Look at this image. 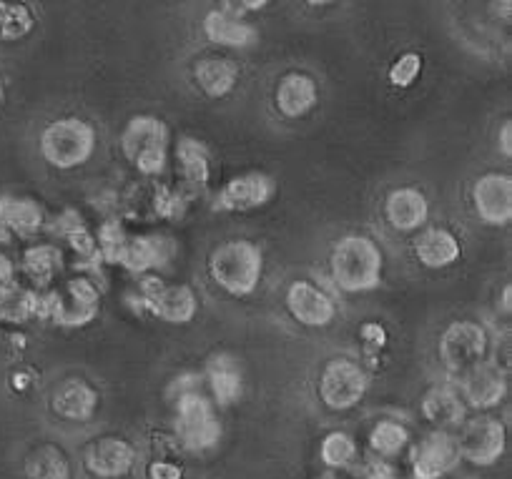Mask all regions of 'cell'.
<instances>
[{
    "label": "cell",
    "instance_id": "cell-11",
    "mask_svg": "<svg viewBox=\"0 0 512 479\" xmlns=\"http://www.w3.org/2000/svg\"><path fill=\"white\" fill-rule=\"evenodd\" d=\"M460 397L465 407L485 412V409L497 407L507 394V379L497 364L492 362H477L470 369L460 374Z\"/></svg>",
    "mask_w": 512,
    "mask_h": 479
},
{
    "label": "cell",
    "instance_id": "cell-3",
    "mask_svg": "<svg viewBox=\"0 0 512 479\" xmlns=\"http://www.w3.org/2000/svg\"><path fill=\"white\" fill-rule=\"evenodd\" d=\"M211 279L231 296H249L262 281V249L246 239H234L214 249L209 259Z\"/></svg>",
    "mask_w": 512,
    "mask_h": 479
},
{
    "label": "cell",
    "instance_id": "cell-41",
    "mask_svg": "<svg viewBox=\"0 0 512 479\" xmlns=\"http://www.w3.org/2000/svg\"><path fill=\"white\" fill-rule=\"evenodd\" d=\"M234 6H239L241 11H262L264 6H269V0H231Z\"/></svg>",
    "mask_w": 512,
    "mask_h": 479
},
{
    "label": "cell",
    "instance_id": "cell-43",
    "mask_svg": "<svg viewBox=\"0 0 512 479\" xmlns=\"http://www.w3.org/2000/svg\"><path fill=\"white\" fill-rule=\"evenodd\" d=\"M304 3L314 8H322V6H329V3H334V0H304Z\"/></svg>",
    "mask_w": 512,
    "mask_h": 479
},
{
    "label": "cell",
    "instance_id": "cell-16",
    "mask_svg": "<svg viewBox=\"0 0 512 479\" xmlns=\"http://www.w3.org/2000/svg\"><path fill=\"white\" fill-rule=\"evenodd\" d=\"M384 216L397 231H417L430 219V204L420 189H395L384 201Z\"/></svg>",
    "mask_w": 512,
    "mask_h": 479
},
{
    "label": "cell",
    "instance_id": "cell-8",
    "mask_svg": "<svg viewBox=\"0 0 512 479\" xmlns=\"http://www.w3.org/2000/svg\"><path fill=\"white\" fill-rule=\"evenodd\" d=\"M487 352V334L475 322H455L442 332L440 359L452 377H460L472 364L482 362Z\"/></svg>",
    "mask_w": 512,
    "mask_h": 479
},
{
    "label": "cell",
    "instance_id": "cell-39",
    "mask_svg": "<svg viewBox=\"0 0 512 479\" xmlns=\"http://www.w3.org/2000/svg\"><path fill=\"white\" fill-rule=\"evenodd\" d=\"M500 151H502V156L505 158H510L512 156V123L510 121H505L502 123V131H500Z\"/></svg>",
    "mask_w": 512,
    "mask_h": 479
},
{
    "label": "cell",
    "instance_id": "cell-32",
    "mask_svg": "<svg viewBox=\"0 0 512 479\" xmlns=\"http://www.w3.org/2000/svg\"><path fill=\"white\" fill-rule=\"evenodd\" d=\"M126 241L128 236L123 234L121 224H118V221H106V224L101 226V231H98V254H101V259L108 261V264H118Z\"/></svg>",
    "mask_w": 512,
    "mask_h": 479
},
{
    "label": "cell",
    "instance_id": "cell-38",
    "mask_svg": "<svg viewBox=\"0 0 512 479\" xmlns=\"http://www.w3.org/2000/svg\"><path fill=\"white\" fill-rule=\"evenodd\" d=\"M367 479H402V477H400V474H397V469L392 467V464L374 462L372 467H369Z\"/></svg>",
    "mask_w": 512,
    "mask_h": 479
},
{
    "label": "cell",
    "instance_id": "cell-37",
    "mask_svg": "<svg viewBox=\"0 0 512 479\" xmlns=\"http://www.w3.org/2000/svg\"><path fill=\"white\" fill-rule=\"evenodd\" d=\"M362 337L367 339V344H372V347H377V349L387 344V334H384V329L379 327V324H364Z\"/></svg>",
    "mask_w": 512,
    "mask_h": 479
},
{
    "label": "cell",
    "instance_id": "cell-42",
    "mask_svg": "<svg viewBox=\"0 0 512 479\" xmlns=\"http://www.w3.org/2000/svg\"><path fill=\"white\" fill-rule=\"evenodd\" d=\"M510 291H512V286L507 284L505 286V291H502V304H505V311L507 314H510Z\"/></svg>",
    "mask_w": 512,
    "mask_h": 479
},
{
    "label": "cell",
    "instance_id": "cell-31",
    "mask_svg": "<svg viewBox=\"0 0 512 479\" xmlns=\"http://www.w3.org/2000/svg\"><path fill=\"white\" fill-rule=\"evenodd\" d=\"M319 457L327 467L344 469L357 459V442L349 437L347 432H329L322 439V447H319Z\"/></svg>",
    "mask_w": 512,
    "mask_h": 479
},
{
    "label": "cell",
    "instance_id": "cell-23",
    "mask_svg": "<svg viewBox=\"0 0 512 479\" xmlns=\"http://www.w3.org/2000/svg\"><path fill=\"white\" fill-rule=\"evenodd\" d=\"M206 377H209L211 394H214V402L219 407H231V404L239 402L241 392H244V379H241V369L234 357L219 354V357L211 359Z\"/></svg>",
    "mask_w": 512,
    "mask_h": 479
},
{
    "label": "cell",
    "instance_id": "cell-25",
    "mask_svg": "<svg viewBox=\"0 0 512 479\" xmlns=\"http://www.w3.org/2000/svg\"><path fill=\"white\" fill-rule=\"evenodd\" d=\"M176 158H179L181 174L189 184L194 186H206L211 179V164H209V151H206L204 143H199L196 138H179V146H176Z\"/></svg>",
    "mask_w": 512,
    "mask_h": 479
},
{
    "label": "cell",
    "instance_id": "cell-1",
    "mask_svg": "<svg viewBox=\"0 0 512 479\" xmlns=\"http://www.w3.org/2000/svg\"><path fill=\"white\" fill-rule=\"evenodd\" d=\"M382 249L369 236L349 234L339 239L332 249L329 271L337 289L347 294L374 291L382 281Z\"/></svg>",
    "mask_w": 512,
    "mask_h": 479
},
{
    "label": "cell",
    "instance_id": "cell-9",
    "mask_svg": "<svg viewBox=\"0 0 512 479\" xmlns=\"http://www.w3.org/2000/svg\"><path fill=\"white\" fill-rule=\"evenodd\" d=\"M141 304L151 314L171 324H186L196 316V296L189 286L164 284L159 276H149L141 281Z\"/></svg>",
    "mask_w": 512,
    "mask_h": 479
},
{
    "label": "cell",
    "instance_id": "cell-30",
    "mask_svg": "<svg viewBox=\"0 0 512 479\" xmlns=\"http://www.w3.org/2000/svg\"><path fill=\"white\" fill-rule=\"evenodd\" d=\"M33 31V13L23 3L0 0V41H18Z\"/></svg>",
    "mask_w": 512,
    "mask_h": 479
},
{
    "label": "cell",
    "instance_id": "cell-2",
    "mask_svg": "<svg viewBox=\"0 0 512 479\" xmlns=\"http://www.w3.org/2000/svg\"><path fill=\"white\" fill-rule=\"evenodd\" d=\"M176 437L189 452H209L221 439V422L216 417L214 402L196 387V377H181L176 382Z\"/></svg>",
    "mask_w": 512,
    "mask_h": 479
},
{
    "label": "cell",
    "instance_id": "cell-19",
    "mask_svg": "<svg viewBox=\"0 0 512 479\" xmlns=\"http://www.w3.org/2000/svg\"><path fill=\"white\" fill-rule=\"evenodd\" d=\"M204 36L224 48H251L259 41V31L251 23L226 11H209L204 18Z\"/></svg>",
    "mask_w": 512,
    "mask_h": 479
},
{
    "label": "cell",
    "instance_id": "cell-24",
    "mask_svg": "<svg viewBox=\"0 0 512 479\" xmlns=\"http://www.w3.org/2000/svg\"><path fill=\"white\" fill-rule=\"evenodd\" d=\"M196 83L209 98L229 96L239 81V66L229 58H201L194 68Z\"/></svg>",
    "mask_w": 512,
    "mask_h": 479
},
{
    "label": "cell",
    "instance_id": "cell-34",
    "mask_svg": "<svg viewBox=\"0 0 512 479\" xmlns=\"http://www.w3.org/2000/svg\"><path fill=\"white\" fill-rule=\"evenodd\" d=\"M422 71L420 53H405L390 68V83L397 88H410Z\"/></svg>",
    "mask_w": 512,
    "mask_h": 479
},
{
    "label": "cell",
    "instance_id": "cell-35",
    "mask_svg": "<svg viewBox=\"0 0 512 479\" xmlns=\"http://www.w3.org/2000/svg\"><path fill=\"white\" fill-rule=\"evenodd\" d=\"M181 477H184V472H181L179 464L161 462V459H156V462L149 464V479H181Z\"/></svg>",
    "mask_w": 512,
    "mask_h": 479
},
{
    "label": "cell",
    "instance_id": "cell-7",
    "mask_svg": "<svg viewBox=\"0 0 512 479\" xmlns=\"http://www.w3.org/2000/svg\"><path fill=\"white\" fill-rule=\"evenodd\" d=\"M369 389L367 372L357 362L347 357H337L327 362L319 377V399L334 412L357 407Z\"/></svg>",
    "mask_w": 512,
    "mask_h": 479
},
{
    "label": "cell",
    "instance_id": "cell-22",
    "mask_svg": "<svg viewBox=\"0 0 512 479\" xmlns=\"http://www.w3.org/2000/svg\"><path fill=\"white\" fill-rule=\"evenodd\" d=\"M43 209L26 196H3L0 199V234H33L41 229Z\"/></svg>",
    "mask_w": 512,
    "mask_h": 479
},
{
    "label": "cell",
    "instance_id": "cell-44",
    "mask_svg": "<svg viewBox=\"0 0 512 479\" xmlns=\"http://www.w3.org/2000/svg\"><path fill=\"white\" fill-rule=\"evenodd\" d=\"M3 98H6V86H3V81H0V103H3Z\"/></svg>",
    "mask_w": 512,
    "mask_h": 479
},
{
    "label": "cell",
    "instance_id": "cell-29",
    "mask_svg": "<svg viewBox=\"0 0 512 479\" xmlns=\"http://www.w3.org/2000/svg\"><path fill=\"white\" fill-rule=\"evenodd\" d=\"M38 314V296L21 286H0V319L3 322H26L28 316Z\"/></svg>",
    "mask_w": 512,
    "mask_h": 479
},
{
    "label": "cell",
    "instance_id": "cell-27",
    "mask_svg": "<svg viewBox=\"0 0 512 479\" xmlns=\"http://www.w3.org/2000/svg\"><path fill=\"white\" fill-rule=\"evenodd\" d=\"M164 261V241L151 239V236H139V239H128L121 251L118 264L126 266L128 271H149Z\"/></svg>",
    "mask_w": 512,
    "mask_h": 479
},
{
    "label": "cell",
    "instance_id": "cell-36",
    "mask_svg": "<svg viewBox=\"0 0 512 479\" xmlns=\"http://www.w3.org/2000/svg\"><path fill=\"white\" fill-rule=\"evenodd\" d=\"M156 209L161 211L164 216L174 219V216L181 214V196L179 194H159L156 196Z\"/></svg>",
    "mask_w": 512,
    "mask_h": 479
},
{
    "label": "cell",
    "instance_id": "cell-13",
    "mask_svg": "<svg viewBox=\"0 0 512 479\" xmlns=\"http://www.w3.org/2000/svg\"><path fill=\"white\" fill-rule=\"evenodd\" d=\"M136 464L134 444L121 437H101L83 454V467L98 479L126 477Z\"/></svg>",
    "mask_w": 512,
    "mask_h": 479
},
{
    "label": "cell",
    "instance_id": "cell-14",
    "mask_svg": "<svg viewBox=\"0 0 512 479\" xmlns=\"http://www.w3.org/2000/svg\"><path fill=\"white\" fill-rule=\"evenodd\" d=\"M472 201L482 224L505 226L512 219V179L507 174H485L472 189Z\"/></svg>",
    "mask_w": 512,
    "mask_h": 479
},
{
    "label": "cell",
    "instance_id": "cell-6",
    "mask_svg": "<svg viewBox=\"0 0 512 479\" xmlns=\"http://www.w3.org/2000/svg\"><path fill=\"white\" fill-rule=\"evenodd\" d=\"M455 442L460 449V459H467L477 467H492L505 454V424L490 414H477L460 424V434L455 437Z\"/></svg>",
    "mask_w": 512,
    "mask_h": 479
},
{
    "label": "cell",
    "instance_id": "cell-12",
    "mask_svg": "<svg viewBox=\"0 0 512 479\" xmlns=\"http://www.w3.org/2000/svg\"><path fill=\"white\" fill-rule=\"evenodd\" d=\"M277 194V184L267 174H244L231 179L224 189L216 194L214 209L216 211H251L259 206L269 204L272 196Z\"/></svg>",
    "mask_w": 512,
    "mask_h": 479
},
{
    "label": "cell",
    "instance_id": "cell-26",
    "mask_svg": "<svg viewBox=\"0 0 512 479\" xmlns=\"http://www.w3.org/2000/svg\"><path fill=\"white\" fill-rule=\"evenodd\" d=\"M28 479H71V462L53 444H43L26 459Z\"/></svg>",
    "mask_w": 512,
    "mask_h": 479
},
{
    "label": "cell",
    "instance_id": "cell-17",
    "mask_svg": "<svg viewBox=\"0 0 512 479\" xmlns=\"http://www.w3.org/2000/svg\"><path fill=\"white\" fill-rule=\"evenodd\" d=\"M319 88L307 73H287L277 86V108L287 118H302L317 106Z\"/></svg>",
    "mask_w": 512,
    "mask_h": 479
},
{
    "label": "cell",
    "instance_id": "cell-28",
    "mask_svg": "<svg viewBox=\"0 0 512 479\" xmlns=\"http://www.w3.org/2000/svg\"><path fill=\"white\" fill-rule=\"evenodd\" d=\"M407 444H410V432H407L405 424L395 422V419H382L369 432V447H372L374 454L384 459L402 454Z\"/></svg>",
    "mask_w": 512,
    "mask_h": 479
},
{
    "label": "cell",
    "instance_id": "cell-40",
    "mask_svg": "<svg viewBox=\"0 0 512 479\" xmlns=\"http://www.w3.org/2000/svg\"><path fill=\"white\" fill-rule=\"evenodd\" d=\"M13 271H16L13 261L8 259V256L0 254V284H8V281L13 279Z\"/></svg>",
    "mask_w": 512,
    "mask_h": 479
},
{
    "label": "cell",
    "instance_id": "cell-10",
    "mask_svg": "<svg viewBox=\"0 0 512 479\" xmlns=\"http://www.w3.org/2000/svg\"><path fill=\"white\" fill-rule=\"evenodd\" d=\"M460 462V449L447 429H435L412 447L410 464L415 479H440Z\"/></svg>",
    "mask_w": 512,
    "mask_h": 479
},
{
    "label": "cell",
    "instance_id": "cell-5",
    "mask_svg": "<svg viewBox=\"0 0 512 479\" xmlns=\"http://www.w3.org/2000/svg\"><path fill=\"white\" fill-rule=\"evenodd\" d=\"M121 148L141 174L159 176L169 161V126L156 116H134L123 128Z\"/></svg>",
    "mask_w": 512,
    "mask_h": 479
},
{
    "label": "cell",
    "instance_id": "cell-4",
    "mask_svg": "<svg viewBox=\"0 0 512 479\" xmlns=\"http://www.w3.org/2000/svg\"><path fill=\"white\" fill-rule=\"evenodd\" d=\"M96 151V131L83 118H58L41 133V156L53 169H76Z\"/></svg>",
    "mask_w": 512,
    "mask_h": 479
},
{
    "label": "cell",
    "instance_id": "cell-21",
    "mask_svg": "<svg viewBox=\"0 0 512 479\" xmlns=\"http://www.w3.org/2000/svg\"><path fill=\"white\" fill-rule=\"evenodd\" d=\"M462 254L457 236L447 229H427L415 239V256L427 269H445L452 266Z\"/></svg>",
    "mask_w": 512,
    "mask_h": 479
},
{
    "label": "cell",
    "instance_id": "cell-33",
    "mask_svg": "<svg viewBox=\"0 0 512 479\" xmlns=\"http://www.w3.org/2000/svg\"><path fill=\"white\" fill-rule=\"evenodd\" d=\"M61 266V251L53 249V246H36V249H28L26 251V269L31 271L33 276H48Z\"/></svg>",
    "mask_w": 512,
    "mask_h": 479
},
{
    "label": "cell",
    "instance_id": "cell-15",
    "mask_svg": "<svg viewBox=\"0 0 512 479\" xmlns=\"http://www.w3.org/2000/svg\"><path fill=\"white\" fill-rule=\"evenodd\" d=\"M289 314L304 327H327L337 314V304L327 291L314 286L312 281H294L287 291Z\"/></svg>",
    "mask_w": 512,
    "mask_h": 479
},
{
    "label": "cell",
    "instance_id": "cell-45",
    "mask_svg": "<svg viewBox=\"0 0 512 479\" xmlns=\"http://www.w3.org/2000/svg\"><path fill=\"white\" fill-rule=\"evenodd\" d=\"M470 479H472V477H470Z\"/></svg>",
    "mask_w": 512,
    "mask_h": 479
},
{
    "label": "cell",
    "instance_id": "cell-18",
    "mask_svg": "<svg viewBox=\"0 0 512 479\" xmlns=\"http://www.w3.org/2000/svg\"><path fill=\"white\" fill-rule=\"evenodd\" d=\"M422 414L437 429H452L465 422L467 407L452 384H437L422 399Z\"/></svg>",
    "mask_w": 512,
    "mask_h": 479
},
{
    "label": "cell",
    "instance_id": "cell-20",
    "mask_svg": "<svg viewBox=\"0 0 512 479\" xmlns=\"http://www.w3.org/2000/svg\"><path fill=\"white\" fill-rule=\"evenodd\" d=\"M98 409V394L81 379H68L53 397V412L68 422H88Z\"/></svg>",
    "mask_w": 512,
    "mask_h": 479
}]
</instances>
